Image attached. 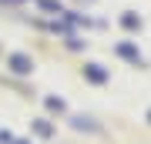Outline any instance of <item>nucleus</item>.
Returning <instances> with one entry per match:
<instances>
[{"label": "nucleus", "mask_w": 151, "mask_h": 144, "mask_svg": "<svg viewBox=\"0 0 151 144\" xmlns=\"http://www.w3.org/2000/svg\"><path fill=\"white\" fill-rule=\"evenodd\" d=\"M124 27H128V30H134V27H138V17L128 14V17H124Z\"/></svg>", "instance_id": "20e7f679"}, {"label": "nucleus", "mask_w": 151, "mask_h": 144, "mask_svg": "<svg viewBox=\"0 0 151 144\" xmlns=\"http://www.w3.org/2000/svg\"><path fill=\"white\" fill-rule=\"evenodd\" d=\"M17 144H27V141H17Z\"/></svg>", "instance_id": "39448f33"}, {"label": "nucleus", "mask_w": 151, "mask_h": 144, "mask_svg": "<svg viewBox=\"0 0 151 144\" xmlns=\"http://www.w3.org/2000/svg\"><path fill=\"white\" fill-rule=\"evenodd\" d=\"M148 117H151V111H148Z\"/></svg>", "instance_id": "423d86ee"}, {"label": "nucleus", "mask_w": 151, "mask_h": 144, "mask_svg": "<svg viewBox=\"0 0 151 144\" xmlns=\"http://www.w3.org/2000/svg\"><path fill=\"white\" fill-rule=\"evenodd\" d=\"M121 54H124V57H128V60H138V50H134V47H128V44H124V47H121Z\"/></svg>", "instance_id": "7ed1b4c3"}, {"label": "nucleus", "mask_w": 151, "mask_h": 144, "mask_svg": "<svg viewBox=\"0 0 151 144\" xmlns=\"http://www.w3.org/2000/svg\"><path fill=\"white\" fill-rule=\"evenodd\" d=\"M10 70H14V74H30L34 60L27 57V54H10Z\"/></svg>", "instance_id": "f257e3e1"}, {"label": "nucleus", "mask_w": 151, "mask_h": 144, "mask_svg": "<svg viewBox=\"0 0 151 144\" xmlns=\"http://www.w3.org/2000/svg\"><path fill=\"white\" fill-rule=\"evenodd\" d=\"M87 77H91L94 84H104V80H108V74L101 70V64H91V67H87Z\"/></svg>", "instance_id": "f03ea898"}]
</instances>
